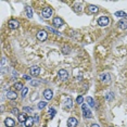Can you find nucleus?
Here are the masks:
<instances>
[{"label": "nucleus", "mask_w": 127, "mask_h": 127, "mask_svg": "<svg viewBox=\"0 0 127 127\" xmlns=\"http://www.w3.org/2000/svg\"><path fill=\"white\" fill-rule=\"evenodd\" d=\"M47 29H48V31H50V32H52V33H54V34H57V35H60L59 32L56 31V29H53V28H51V27H47Z\"/></svg>", "instance_id": "cd10ccee"}, {"label": "nucleus", "mask_w": 127, "mask_h": 127, "mask_svg": "<svg viewBox=\"0 0 127 127\" xmlns=\"http://www.w3.org/2000/svg\"><path fill=\"white\" fill-rule=\"evenodd\" d=\"M88 11H89V13H92V14H95L99 11V8L97 7V5H89L88 7Z\"/></svg>", "instance_id": "2eb2a0df"}, {"label": "nucleus", "mask_w": 127, "mask_h": 127, "mask_svg": "<svg viewBox=\"0 0 127 127\" xmlns=\"http://www.w3.org/2000/svg\"><path fill=\"white\" fill-rule=\"evenodd\" d=\"M14 88L16 90H23V84L22 83H20V82H18V83H15L14 84Z\"/></svg>", "instance_id": "6ab92c4d"}, {"label": "nucleus", "mask_w": 127, "mask_h": 127, "mask_svg": "<svg viewBox=\"0 0 127 127\" xmlns=\"http://www.w3.org/2000/svg\"><path fill=\"white\" fill-rule=\"evenodd\" d=\"M23 77H24V79H27V81H29V79H31V77L27 76V75H24Z\"/></svg>", "instance_id": "473e14b6"}, {"label": "nucleus", "mask_w": 127, "mask_h": 127, "mask_svg": "<svg viewBox=\"0 0 127 127\" xmlns=\"http://www.w3.org/2000/svg\"><path fill=\"white\" fill-rule=\"evenodd\" d=\"M118 27L121 29H127V19H122L118 22Z\"/></svg>", "instance_id": "9d476101"}, {"label": "nucleus", "mask_w": 127, "mask_h": 127, "mask_svg": "<svg viewBox=\"0 0 127 127\" xmlns=\"http://www.w3.org/2000/svg\"><path fill=\"white\" fill-rule=\"evenodd\" d=\"M62 51H63V53H64V54H67V53H70V48H68L67 46H65L64 48H63Z\"/></svg>", "instance_id": "bb28decb"}, {"label": "nucleus", "mask_w": 127, "mask_h": 127, "mask_svg": "<svg viewBox=\"0 0 127 127\" xmlns=\"http://www.w3.org/2000/svg\"><path fill=\"white\" fill-rule=\"evenodd\" d=\"M18 120H19V122H20V123L26 122V120H27V116H26V114H25V113H22V114H19V116H18Z\"/></svg>", "instance_id": "dca6fc26"}, {"label": "nucleus", "mask_w": 127, "mask_h": 127, "mask_svg": "<svg viewBox=\"0 0 127 127\" xmlns=\"http://www.w3.org/2000/svg\"><path fill=\"white\" fill-rule=\"evenodd\" d=\"M86 101L88 102V104H89L90 106H95V100H93L91 97H87V98H86Z\"/></svg>", "instance_id": "aec40b11"}, {"label": "nucleus", "mask_w": 127, "mask_h": 127, "mask_svg": "<svg viewBox=\"0 0 127 127\" xmlns=\"http://www.w3.org/2000/svg\"><path fill=\"white\" fill-rule=\"evenodd\" d=\"M27 91H28V88H27V87H24L23 90H22V97H23V98H25Z\"/></svg>", "instance_id": "393cba45"}, {"label": "nucleus", "mask_w": 127, "mask_h": 127, "mask_svg": "<svg viewBox=\"0 0 127 127\" xmlns=\"http://www.w3.org/2000/svg\"><path fill=\"white\" fill-rule=\"evenodd\" d=\"M5 96H7V98L10 99V100H15V99L18 98V95H16L15 91H8Z\"/></svg>", "instance_id": "f8f14e48"}, {"label": "nucleus", "mask_w": 127, "mask_h": 127, "mask_svg": "<svg viewBox=\"0 0 127 127\" xmlns=\"http://www.w3.org/2000/svg\"><path fill=\"white\" fill-rule=\"evenodd\" d=\"M33 124H34V117L28 116L27 117V120H26V122H25V126L26 127H31Z\"/></svg>", "instance_id": "f3484780"}, {"label": "nucleus", "mask_w": 127, "mask_h": 127, "mask_svg": "<svg viewBox=\"0 0 127 127\" xmlns=\"http://www.w3.org/2000/svg\"><path fill=\"white\" fill-rule=\"evenodd\" d=\"M4 124H5V126H8V127H13V126L15 125V122L12 120V118L7 117L4 120Z\"/></svg>", "instance_id": "ddd939ff"}, {"label": "nucleus", "mask_w": 127, "mask_h": 127, "mask_svg": "<svg viewBox=\"0 0 127 127\" xmlns=\"http://www.w3.org/2000/svg\"><path fill=\"white\" fill-rule=\"evenodd\" d=\"M47 37H48V34H47L46 31H39L37 33V38L38 40L40 41H45L47 39Z\"/></svg>", "instance_id": "7ed1b4c3"}, {"label": "nucleus", "mask_w": 127, "mask_h": 127, "mask_svg": "<svg viewBox=\"0 0 127 127\" xmlns=\"http://www.w3.org/2000/svg\"><path fill=\"white\" fill-rule=\"evenodd\" d=\"M29 72H31V75L38 76V75H39V73H40V68L38 67V66H33V67H31Z\"/></svg>", "instance_id": "0eeeda50"}, {"label": "nucleus", "mask_w": 127, "mask_h": 127, "mask_svg": "<svg viewBox=\"0 0 127 127\" xmlns=\"http://www.w3.org/2000/svg\"><path fill=\"white\" fill-rule=\"evenodd\" d=\"M12 113H13V114H18V113H19V110H18V109H13V110H12Z\"/></svg>", "instance_id": "2f4dec72"}, {"label": "nucleus", "mask_w": 127, "mask_h": 127, "mask_svg": "<svg viewBox=\"0 0 127 127\" xmlns=\"http://www.w3.org/2000/svg\"><path fill=\"white\" fill-rule=\"evenodd\" d=\"M98 24L100 26H106L109 24V18L107 16H101L98 20Z\"/></svg>", "instance_id": "20e7f679"}, {"label": "nucleus", "mask_w": 127, "mask_h": 127, "mask_svg": "<svg viewBox=\"0 0 127 127\" xmlns=\"http://www.w3.org/2000/svg\"><path fill=\"white\" fill-rule=\"evenodd\" d=\"M54 114H56V110L53 107H50L49 109V115H51V117H52V116H54Z\"/></svg>", "instance_id": "a878e982"}, {"label": "nucleus", "mask_w": 127, "mask_h": 127, "mask_svg": "<svg viewBox=\"0 0 127 127\" xmlns=\"http://www.w3.org/2000/svg\"><path fill=\"white\" fill-rule=\"evenodd\" d=\"M58 76L61 81H66L68 78V73L66 72V70H60L59 73H58Z\"/></svg>", "instance_id": "f03ea898"}, {"label": "nucleus", "mask_w": 127, "mask_h": 127, "mask_svg": "<svg viewBox=\"0 0 127 127\" xmlns=\"http://www.w3.org/2000/svg\"><path fill=\"white\" fill-rule=\"evenodd\" d=\"M65 106L68 107V109H71L72 106H73V101H72V99L71 98H67L66 99V101H65Z\"/></svg>", "instance_id": "412c9836"}, {"label": "nucleus", "mask_w": 127, "mask_h": 127, "mask_svg": "<svg viewBox=\"0 0 127 127\" xmlns=\"http://www.w3.org/2000/svg\"><path fill=\"white\" fill-rule=\"evenodd\" d=\"M31 83H32V85H33V86H34V85H35V86H37V85L39 84V83H38V82H35V81H32Z\"/></svg>", "instance_id": "7c9ffc66"}, {"label": "nucleus", "mask_w": 127, "mask_h": 127, "mask_svg": "<svg viewBox=\"0 0 127 127\" xmlns=\"http://www.w3.org/2000/svg\"><path fill=\"white\" fill-rule=\"evenodd\" d=\"M43 97H45L47 100H51L52 97H53V92H52L50 89H46L45 91H43Z\"/></svg>", "instance_id": "1a4fd4ad"}, {"label": "nucleus", "mask_w": 127, "mask_h": 127, "mask_svg": "<svg viewBox=\"0 0 127 127\" xmlns=\"http://www.w3.org/2000/svg\"><path fill=\"white\" fill-rule=\"evenodd\" d=\"M82 109H83V111H84V113H83V116H84V117L89 118V117L92 116L91 111L88 109V106H87V104H83V106H82Z\"/></svg>", "instance_id": "f257e3e1"}, {"label": "nucleus", "mask_w": 127, "mask_h": 127, "mask_svg": "<svg viewBox=\"0 0 127 127\" xmlns=\"http://www.w3.org/2000/svg\"><path fill=\"white\" fill-rule=\"evenodd\" d=\"M24 111L25 112H32V107H28V106L24 107Z\"/></svg>", "instance_id": "c756f323"}, {"label": "nucleus", "mask_w": 127, "mask_h": 127, "mask_svg": "<svg viewBox=\"0 0 127 127\" xmlns=\"http://www.w3.org/2000/svg\"><path fill=\"white\" fill-rule=\"evenodd\" d=\"M53 25H54V27H60V26H62V25H63L62 19H60V18H54V19H53Z\"/></svg>", "instance_id": "9b49d317"}, {"label": "nucleus", "mask_w": 127, "mask_h": 127, "mask_svg": "<svg viewBox=\"0 0 127 127\" xmlns=\"http://www.w3.org/2000/svg\"><path fill=\"white\" fill-rule=\"evenodd\" d=\"M115 16H118V18H124V16H126V13L124 12V11H117V12H115Z\"/></svg>", "instance_id": "4be33fe9"}, {"label": "nucleus", "mask_w": 127, "mask_h": 127, "mask_svg": "<svg viewBox=\"0 0 127 127\" xmlns=\"http://www.w3.org/2000/svg\"><path fill=\"white\" fill-rule=\"evenodd\" d=\"M47 106V102L46 101H40L39 103H38V109H40V110H42V109H45Z\"/></svg>", "instance_id": "5701e85b"}, {"label": "nucleus", "mask_w": 127, "mask_h": 127, "mask_svg": "<svg viewBox=\"0 0 127 127\" xmlns=\"http://www.w3.org/2000/svg\"><path fill=\"white\" fill-rule=\"evenodd\" d=\"M8 25H9V27L11 29H16L19 27V22L16 20H10L9 23H8Z\"/></svg>", "instance_id": "6e6552de"}, {"label": "nucleus", "mask_w": 127, "mask_h": 127, "mask_svg": "<svg viewBox=\"0 0 127 127\" xmlns=\"http://www.w3.org/2000/svg\"><path fill=\"white\" fill-rule=\"evenodd\" d=\"M76 102L78 104H83V102H84V98H83V96H78L76 98Z\"/></svg>", "instance_id": "b1692460"}, {"label": "nucleus", "mask_w": 127, "mask_h": 127, "mask_svg": "<svg viewBox=\"0 0 127 127\" xmlns=\"http://www.w3.org/2000/svg\"><path fill=\"white\" fill-rule=\"evenodd\" d=\"M91 127H100V126H99L98 124H92V125H91Z\"/></svg>", "instance_id": "72a5a7b5"}, {"label": "nucleus", "mask_w": 127, "mask_h": 127, "mask_svg": "<svg viewBox=\"0 0 127 127\" xmlns=\"http://www.w3.org/2000/svg\"><path fill=\"white\" fill-rule=\"evenodd\" d=\"M106 99H107L109 101H111L112 99H113V93H111V92L107 93V95H106Z\"/></svg>", "instance_id": "c85d7f7f"}, {"label": "nucleus", "mask_w": 127, "mask_h": 127, "mask_svg": "<svg viewBox=\"0 0 127 127\" xmlns=\"http://www.w3.org/2000/svg\"><path fill=\"white\" fill-rule=\"evenodd\" d=\"M26 15H27V18H29V19L33 16V10L31 7H26Z\"/></svg>", "instance_id": "a211bd4d"}, {"label": "nucleus", "mask_w": 127, "mask_h": 127, "mask_svg": "<svg viewBox=\"0 0 127 127\" xmlns=\"http://www.w3.org/2000/svg\"><path fill=\"white\" fill-rule=\"evenodd\" d=\"M100 81L103 82V83L109 82L110 81V75L107 73H106V74H100Z\"/></svg>", "instance_id": "4468645a"}, {"label": "nucleus", "mask_w": 127, "mask_h": 127, "mask_svg": "<svg viewBox=\"0 0 127 127\" xmlns=\"http://www.w3.org/2000/svg\"><path fill=\"white\" fill-rule=\"evenodd\" d=\"M77 120L75 117H70L67 121V127H76L77 126Z\"/></svg>", "instance_id": "423d86ee"}, {"label": "nucleus", "mask_w": 127, "mask_h": 127, "mask_svg": "<svg viewBox=\"0 0 127 127\" xmlns=\"http://www.w3.org/2000/svg\"><path fill=\"white\" fill-rule=\"evenodd\" d=\"M52 12H53V11H52L51 8H45V9L42 10V16L45 19H49L52 15Z\"/></svg>", "instance_id": "39448f33"}]
</instances>
